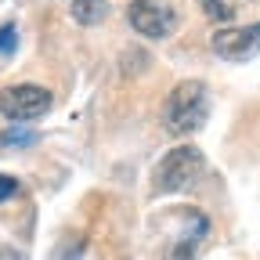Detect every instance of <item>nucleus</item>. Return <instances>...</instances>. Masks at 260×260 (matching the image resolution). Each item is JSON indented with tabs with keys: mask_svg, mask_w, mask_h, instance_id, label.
I'll return each instance as SVG.
<instances>
[{
	"mask_svg": "<svg viewBox=\"0 0 260 260\" xmlns=\"http://www.w3.org/2000/svg\"><path fill=\"white\" fill-rule=\"evenodd\" d=\"M80 256H83V242H73L69 249L61 253V260H80Z\"/></svg>",
	"mask_w": 260,
	"mask_h": 260,
	"instance_id": "obj_13",
	"label": "nucleus"
},
{
	"mask_svg": "<svg viewBox=\"0 0 260 260\" xmlns=\"http://www.w3.org/2000/svg\"><path fill=\"white\" fill-rule=\"evenodd\" d=\"M126 18H130V25H134V32H141V37H148V40L170 37L174 25H177L174 8H167L162 0H134V4L126 8Z\"/></svg>",
	"mask_w": 260,
	"mask_h": 260,
	"instance_id": "obj_4",
	"label": "nucleus"
},
{
	"mask_svg": "<svg viewBox=\"0 0 260 260\" xmlns=\"http://www.w3.org/2000/svg\"><path fill=\"white\" fill-rule=\"evenodd\" d=\"M54 105V94L47 87H37V83H15V87H4L0 90V112L15 123H32L47 116Z\"/></svg>",
	"mask_w": 260,
	"mask_h": 260,
	"instance_id": "obj_3",
	"label": "nucleus"
},
{
	"mask_svg": "<svg viewBox=\"0 0 260 260\" xmlns=\"http://www.w3.org/2000/svg\"><path fill=\"white\" fill-rule=\"evenodd\" d=\"M203 174H206L203 152L195 148V145H177V148H170L167 155L155 162V170H152V191L155 195L184 191V188H191L195 181H199Z\"/></svg>",
	"mask_w": 260,
	"mask_h": 260,
	"instance_id": "obj_2",
	"label": "nucleus"
},
{
	"mask_svg": "<svg viewBox=\"0 0 260 260\" xmlns=\"http://www.w3.org/2000/svg\"><path fill=\"white\" fill-rule=\"evenodd\" d=\"M206 116H210V90L203 80H181L162 109V123L174 138H188L195 130H203Z\"/></svg>",
	"mask_w": 260,
	"mask_h": 260,
	"instance_id": "obj_1",
	"label": "nucleus"
},
{
	"mask_svg": "<svg viewBox=\"0 0 260 260\" xmlns=\"http://www.w3.org/2000/svg\"><path fill=\"white\" fill-rule=\"evenodd\" d=\"M203 8H206V15H210V18H217V22H228V18L235 15L228 0H203Z\"/></svg>",
	"mask_w": 260,
	"mask_h": 260,
	"instance_id": "obj_8",
	"label": "nucleus"
},
{
	"mask_svg": "<svg viewBox=\"0 0 260 260\" xmlns=\"http://www.w3.org/2000/svg\"><path fill=\"white\" fill-rule=\"evenodd\" d=\"M37 134L32 130H11V134H0V148H11V145H32Z\"/></svg>",
	"mask_w": 260,
	"mask_h": 260,
	"instance_id": "obj_9",
	"label": "nucleus"
},
{
	"mask_svg": "<svg viewBox=\"0 0 260 260\" xmlns=\"http://www.w3.org/2000/svg\"><path fill=\"white\" fill-rule=\"evenodd\" d=\"M170 213H174L181 224H188V235L174 239L167 249H162V260H195L199 246H203L206 235H210V220H206V213L195 210V206H177V210H170Z\"/></svg>",
	"mask_w": 260,
	"mask_h": 260,
	"instance_id": "obj_5",
	"label": "nucleus"
},
{
	"mask_svg": "<svg viewBox=\"0 0 260 260\" xmlns=\"http://www.w3.org/2000/svg\"><path fill=\"white\" fill-rule=\"evenodd\" d=\"M213 51L224 61H249L260 54V22L253 25H232L213 32Z\"/></svg>",
	"mask_w": 260,
	"mask_h": 260,
	"instance_id": "obj_6",
	"label": "nucleus"
},
{
	"mask_svg": "<svg viewBox=\"0 0 260 260\" xmlns=\"http://www.w3.org/2000/svg\"><path fill=\"white\" fill-rule=\"evenodd\" d=\"M0 260H25V253L15 249V246H4V242H0Z\"/></svg>",
	"mask_w": 260,
	"mask_h": 260,
	"instance_id": "obj_12",
	"label": "nucleus"
},
{
	"mask_svg": "<svg viewBox=\"0 0 260 260\" xmlns=\"http://www.w3.org/2000/svg\"><path fill=\"white\" fill-rule=\"evenodd\" d=\"M15 37H18L15 25H0V51H4V54L15 51Z\"/></svg>",
	"mask_w": 260,
	"mask_h": 260,
	"instance_id": "obj_10",
	"label": "nucleus"
},
{
	"mask_svg": "<svg viewBox=\"0 0 260 260\" xmlns=\"http://www.w3.org/2000/svg\"><path fill=\"white\" fill-rule=\"evenodd\" d=\"M69 11H73V18L80 25H102L112 8H109V0H73Z\"/></svg>",
	"mask_w": 260,
	"mask_h": 260,
	"instance_id": "obj_7",
	"label": "nucleus"
},
{
	"mask_svg": "<svg viewBox=\"0 0 260 260\" xmlns=\"http://www.w3.org/2000/svg\"><path fill=\"white\" fill-rule=\"evenodd\" d=\"M11 195H18V181L11 174H0V203L11 199Z\"/></svg>",
	"mask_w": 260,
	"mask_h": 260,
	"instance_id": "obj_11",
	"label": "nucleus"
}]
</instances>
